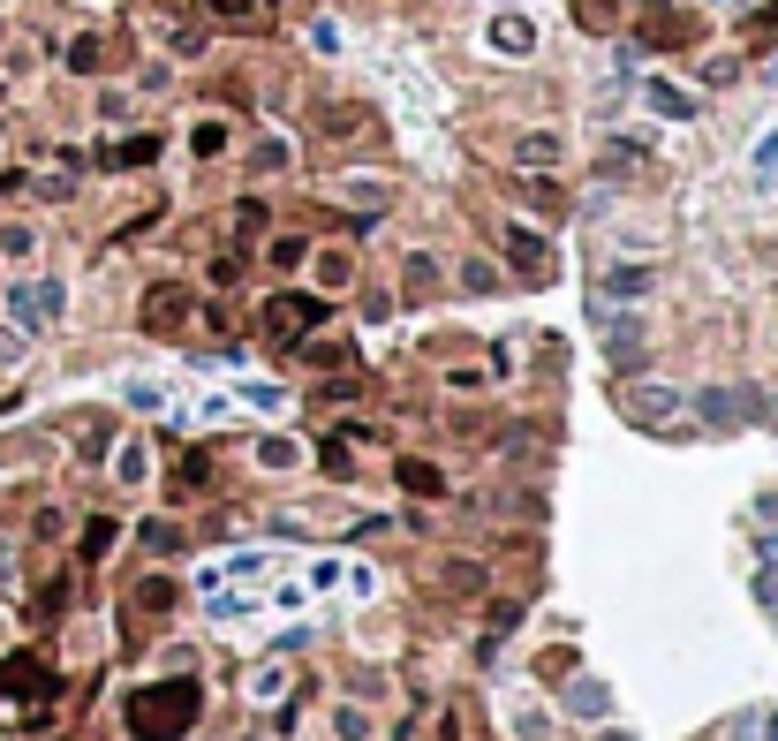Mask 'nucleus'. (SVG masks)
<instances>
[{
  "mask_svg": "<svg viewBox=\"0 0 778 741\" xmlns=\"http://www.w3.org/2000/svg\"><path fill=\"white\" fill-rule=\"evenodd\" d=\"M189 719H197V681H167V689H136V704H129V726H136L144 741H174Z\"/></svg>",
  "mask_w": 778,
  "mask_h": 741,
  "instance_id": "obj_1",
  "label": "nucleus"
},
{
  "mask_svg": "<svg viewBox=\"0 0 778 741\" xmlns=\"http://www.w3.org/2000/svg\"><path fill=\"white\" fill-rule=\"evenodd\" d=\"M318 318H325L318 295H280V303L265 311V326H272V341H295V333H310Z\"/></svg>",
  "mask_w": 778,
  "mask_h": 741,
  "instance_id": "obj_2",
  "label": "nucleus"
},
{
  "mask_svg": "<svg viewBox=\"0 0 778 741\" xmlns=\"http://www.w3.org/2000/svg\"><path fill=\"white\" fill-rule=\"evenodd\" d=\"M627 409H635V424H673V409H680V394L665 379H643L635 394H627Z\"/></svg>",
  "mask_w": 778,
  "mask_h": 741,
  "instance_id": "obj_3",
  "label": "nucleus"
},
{
  "mask_svg": "<svg viewBox=\"0 0 778 741\" xmlns=\"http://www.w3.org/2000/svg\"><path fill=\"white\" fill-rule=\"evenodd\" d=\"M53 311H61V288H53V280H23L16 288V318L23 326H46Z\"/></svg>",
  "mask_w": 778,
  "mask_h": 741,
  "instance_id": "obj_4",
  "label": "nucleus"
},
{
  "mask_svg": "<svg viewBox=\"0 0 778 741\" xmlns=\"http://www.w3.org/2000/svg\"><path fill=\"white\" fill-rule=\"evenodd\" d=\"M643 99L658 106L665 121H688V114H695V99H688V91H680V84H665V76H650V84H643Z\"/></svg>",
  "mask_w": 778,
  "mask_h": 741,
  "instance_id": "obj_5",
  "label": "nucleus"
},
{
  "mask_svg": "<svg viewBox=\"0 0 778 741\" xmlns=\"http://www.w3.org/2000/svg\"><path fill=\"white\" fill-rule=\"evenodd\" d=\"M491 46H499V53H529V46H537L529 16H491Z\"/></svg>",
  "mask_w": 778,
  "mask_h": 741,
  "instance_id": "obj_6",
  "label": "nucleus"
},
{
  "mask_svg": "<svg viewBox=\"0 0 778 741\" xmlns=\"http://www.w3.org/2000/svg\"><path fill=\"white\" fill-rule=\"evenodd\" d=\"M643 295H650V273H635V265L605 273V303H643Z\"/></svg>",
  "mask_w": 778,
  "mask_h": 741,
  "instance_id": "obj_7",
  "label": "nucleus"
},
{
  "mask_svg": "<svg viewBox=\"0 0 778 741\" xmlns=\"http://www.w3.org/2000/svg\"><path fill=\"white\" fill-rule=\"evenodd\" d=\"M507 258L522 265V273H544V235H529V227H507Z\"/></svg>",
  "mask_w": 778,
  "mask_h": 741,
  "instance_id": "obj_8",
  "label": "nucleus"
},
{
  "mask_svg": "<svg viewBox=\"0 0 778 741\" xmlns=\"http://www.w3.org/2000/svg\"><path fill=\"white\" fill-rule=\"evenodd\" d=\"M204 8H212L220 23H265L272 16V0H204Z\"/></svg>",
  "mask_w": 778,
  "mask_h": 741,
  "instance_id": "obj_9",
  "label": "nucleus"
},
{
  "mask_svg": "<svg viewBox=\"0 0 778 741\" xmlns=\"http://www.w3.org/2000/svg\"><path fill=\"white\" fill-rule=\"evenodd\" d=\"M136 605H144V613H167V605H174V583H167V575H144V583H136Z\"/></svg>",
  "mask_w": 778,
  "mask_h": 741,
  "instance_id": "obj_10",
  "label": "nucleus"
},
{
  "mask_svg": "<svg viewBox=\"0 0 778 741\" xmlns=\"http://www.w3.org/2000/svg\"><path fill=\"white\" fill-rule=\"evenodd\" d=\"M522 159H529V167H552V159H559V137H544V129H537V137H522Z\"/></svg>",
  "mask_w": 778,
  "mask_h": 741,
  "instance_id": "obj_11",
  "label": "nucleus"
},
{
  "mask_svg": "<svg viewBox=\"0 0 778 741\" xmlns=\"http://www.w3.org/2000/svg\"><path fill=\"white\" fill-rule=\"evenodd\" d=\"M106 552H114V522H91V537H84V560H106Z\"/></svg>",
  "mask_w": 778,
  "mask_h": 741,
  "instance_id": "obj_12",
  "label": "nucleus"
},
{
  "mask_svg": "<svg viewBox=\"0 0 778 741\" xmlns=\"http://www.w3.org/2000/svg\"><path fill=\"white\" fill-rule=\"evenodd\" d=\"M340 197H356V205H386V190H378L371 174H363V182H340Z\"/></svg>",
  "mask_w": 778,
  "mask_h": 741,
  "instance_id": "obj_13",
  "label": "nucleus"
},
{
  "mask_svg": "<svg viewBox=\"0 0 778 741\" xmlns=\"http://www.w3.org/2000/svg\"><path fill=\"white\" fill-rule=\"evenodd\" d=\"M144 318H152V326H174V318H182V295H152V311H144Z\"/></svg>",
  "mask_w": 778,
  "mask_h": 741,
  "instance_id": "obj_14",
  "label": "nucleus"
},
{
  "mask_svg": "<svg viewBox=\"0 0 778 741\" xmlns=\"http://www.w3.org/2000/svg\"><path fill=\"white\" fill-rule=\"evenodd\" d=\"M121 484H144V447H121V469H114Z\"/></svg>",
  "mask_w": 778,
  "mask_h": 741,
  "instance_id": "obj_15",
  "label": "nucleus"
},
{
  "mask_svg": "<svg viewBox=\"0 0 778 741\" xmlns=\"http://www.w3.org/2000/svg\"><path fill=\"white\" fill-rule=\"evenodd\" d=\"M152 152H159V137H129L114 159H121V167H136V159H152Z\"/></svg>",
  "mask_w": 778,
  "mask_h": 741,
  "instance_id": "obj_16",
  "label": "nucleus"
},
{
  "mask_svg": "<svg viewBox=\"0 0 778 741\" xmlns=\"http://www.w3.org/2000/svg\"><path fill=\"white\" fill-rule=\"evenodd\" d=\"M23 356V341H16V333H8V326H0V371H8V363H16Z\"/></svg>",
  "mask_w": 778,
  "mask_h": 741,
  "instance_id": "obj_17",
  "label": "nucleus"
},
{
  "mask_svg": "<svg viewBox=\"0 0 778 741\" xmlns=\"http://www.w3.org/2000/svg\"><path fill=\"white\" fill-rule=\"evenodd\" d=\"M756 167H763V174L778 167V137H771V144H756Z\"/></svg>",
  "mask_w": 778,
  "mask_h": 741,
  "instance_id": "obj_18",
  "label": "nucleus"
}]
</instances>
